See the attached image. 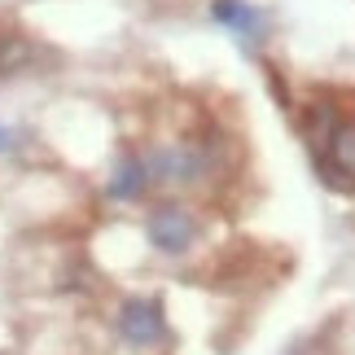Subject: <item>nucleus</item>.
<instances>
[{
	"label": "nucleus",
	"instance_id": "nucleus-1",
	"mask_svg": "<svg viewBox=\"0 0 355 355\" xmlns=\"http://www.w3.org/2000/svg\"><path fill=\"white\" fill-rule=\"evenodd\" d=\"M145 171H149V189H184L198 184L202 175L215 171V145L211 141H167L154 145L145 154Z\"/></svg>",
	"mask_w": 355,
	"mask_h": 355
},
{
	"label": "nucleus",
	"instance_id": "nucleus-2",
	"mask_svg": "<svg viewBox=\"0 0 355 355\" xmlns=\"http://www.w3.org/2000/svg\"><path fill=\"white\" fill-rule=\"evenodd\" d=\"M145 233H149V245H154V250L184 254L189 245H193V237H198V220L184 207H158V211H149Z\"/></svg>",
	"mask_w": 355,
	"mask_h": 355
},
{
	"label": "nucleus",
	"instance_id": "nucleus-3",
	"mask_svg": "<svg viewBox=\"0 0 355 355\" xmlns=\"http://www.w3.org/2000/svg\"><path fill=\"white\" fill-rule=\"evenodd\" d=\"M119 334L128 338L132 347H154L162 334H167V320H162V303L158 298H128V303L119 307Z\"/></svg>",
	"mask_w": 355,
	"mask_h": 355
},
{
	"label": "nucleus",
	"instance_id": "nucleus-4",
	"mask_svg": "<svg viewBox=\"0 0 355 355\" xmlns=\"http://www.w3.org/2000/svg\"><path fill=\"white\" fill-rule=\"evenodd\" d=\"M316 167L324 171L329 184H338V175H343V184H355V119H343L334 128L324 154L316 158Z\"/></svg>",
	"mask_w": 355,
	"mask_h": 355
},
{
	"label": "nucleus",
	"instance_id": "nucleus-5",
	"mask_svg": "<svg viewBox=\"0 0 355 355\" xmlns=\"http://www.w3.org/2000/svg\"><path fill=\"white\" fill-rule=\"evenodd\" d=\"M145 189H149L145 154H123V158L114 162V171H110L105 193H110L114 202H136V198H145Z\"/></svg>",
	"mask_w": 355,
	"mask_h": 355
},
{
	"label": "nucleus",
	"instance_id": "nucleus-6",
	"mask_svg": "<svg viewBox=\"0 0 355 355\" xmlns=\"http://www.w3.org/2000/svg\"><path fill=\"white\" fill-rule=\"evenodd\" d=\"M211 13H215V22H224L233 35H259L263 31V13L241 5V0H215Z\"/></svg>",
	"mask_w": 355,
	"mask_h": 355
},
{
	"label": "nucleus",
	"instance_id": "nucleus-7",
	"mask_svg": "<svg viewBox=\"0 0 355 355\" xmlns=\"http://www.w3.org/2000/svg\"><path fill=\"white\" fill-rule=\"evenodd\" d=\"M338 110L334 105H311L307 110V119H303V128H307V145H311V158H320L324 154V145H329V136H334V128H338Z\"/></svg>",
	"mask_w": 355,
	"mask_h": 355
},
{
	"label": "nucleus",
	"instance_id": "nucleus-8",
	"mask_svg": "<svg viewBox=\"0 0 355 355\" xmlns=\"http://www.w3.org/2000/svg\"><path fill=\"white\" fill-rule=\"evenodd\" d=\"M31 62V44L18 31H0V75H18Z\"/></svg>",
	"mask_w": 355,
	"mask_h": 355
},
{
	"label": "nucleus",
	"instance_id": "nucleus-9",
	"mask_svg": "<svg viewBox=\"0 0 355 355\" xmlns=\"http://www.w3.org/2000/svg\"><path fill=\"white\" fill-rule=\"evenodd\" d=\"M13 145H18V136H13L9 128H0V154H9V149H13Z\"/></svg>",
	"mask_w": 355,
	"mask_h": 355
}]
</instances>
